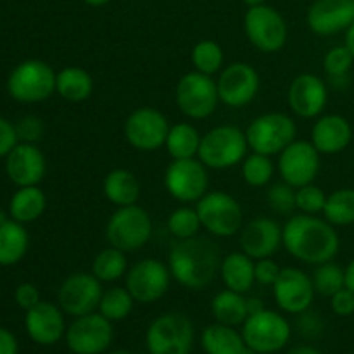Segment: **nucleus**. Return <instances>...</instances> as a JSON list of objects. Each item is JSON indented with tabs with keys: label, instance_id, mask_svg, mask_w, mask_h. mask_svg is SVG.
Masks as SVG:
<instances>
[{
	"label": "nucleus",
	"instance_id": "52",
	"mask_svg": "<svg viewBox=\"0 0 354 354\" xmlns=\"http://www.w3.org/2000/svg\"><path fill=\"white\" fill-rule=\"evenodd\" d=\"M344 272H346V287H349V289L354 292V259L348 266H346Z\"/></svg>",
	"mask_w": 354,
	"mask_h": 354
},
{
	"label": "nucleus",
	"instance_id": "15",
	"mask_svg": "<svg viewBox=\"0 0 354 354\" xmlns=\"http://www.w3.org/2000/svg\"><path fill=\"white\" fill-rule=\"evenodd\" d=\"M124 137L133 149L154 152L165 147L168 138V118L156 107H138L124 121Z\"/></svg>",
	"mask_w": 354,
	"mask_h": 354
},
{
	"label": "nucleus",
	"instance_id": "24",
	"mask_svg": "<svg viewBox=\"0 0 354 354\" xmlns=\"http://www.w3.org/2000/svg\"><path fill=\"white\" fill-rule=\"evenodd\" d=\"M47 171V161L35 144L19 142L6 156V173L17 187L38 185Z\"/></svg>",
	"mask_w": 354,
	"mask_h": 354
},
{
	"label": "nucleus",
	"instance_id": "55",
	"mask_svg": "<svg viewBox=\"0 0 354 354\" xmlns=\"http://www.w3.org/2000/svg\"><path fill=\"white\" fill-rule=\"evenodd\" d=\"M83 2L90 7H104V6H107L111 0H83Z\"/></svg>",
	"mask_w": 354,
	"mask_h": 354
},
{
	"label": "nucleus",
	"instance_id": "27",
	"mask_svg": "<svg viewBox=\"0 0 354 354\" xmlns=\"http://www.w3.org/2000/svg\"><path fill=\"white\" fill-rule=\"evenodd\" d=\"M140 182L133 171L124 168L113 169L104 176L102 192L116 207L133 206L140 199Z\"/></svg>",
	"mask_w": 354,
	"mask_h": 354
},
{
	"label": "nucleus",
	"instance_id": "9",
	"mask_svg": "<svg viewBox=\"0 0 354 354\" xmlns=\"http://www.w3.org/2000/svg\"><path fill=\"white\" fill-rule=\"evenodd\" d=\"M175 100L182 114L189 120H206L220 104L216 80L199 71H189L178 80Z\"/></svg>",
	"mask_w": 354,
	"mask_h": 354
},
{
	"label": "nucleus",
	"instance_id": "40",
	"mask_svg": "<svg viewBox=\"0 0 354 354\" xmlns=\"http://www.w3.org/2000/svg\"><path fill=\"white\" fill-rule=\"evenodd\" d=\"M166 225H168V232L176 241L196 237V235H199L201 228H203L197 209L190 206L176 207L168 216V223Z\"/></svg>",
	"mask_w": 354,
	"mask_h": 354
},
{
	"label": "nucleus",
	"instance_id": "31",
	"mask_svg": "<svg viewBox=\"0 0 354 354\" xmlns=\"http://www.w3.org/2000/svg\"><path fill=\"white\" fill-rule=\"evenodd\" d=\"M55 93L68 102H83L93 93V78L78 66H66L57 73Z\"/></svg>",
	"mask_w": 354,
	"mask_h": 354
},
{
	"label": "nucleus",
	"instance_id": "2",
	"mask_svg": "<svg viewBox=\"0 0 354 354\" xmlns=\"http://www.w3.org/2000/svg\"><path fill=\"white\" fill-rule=\"evenodd\" d=\"M220 251L216 244L206 237L178 241L168 256L171 277L189 290H203L213 283L220 273Z\"/></svg>",
	"mask_w": 354,
	"mask_h": 354
},
{
	"label": "nucleus",
	"instance_id": "25",
	"mask_svg": "<svg viewBox=\"0 0 354 354\" xmlns=\"http://www.w3.org/2000/svg\"><path fill=\"white\" fill-rule=\"evenodd\" d=\"M353 140V127L341 114H325L311 128V144L320 154L334 156L346 151Z\"/></svg>",
	"mask_w": 354,
	"mask_h": 354
},
{
	"label": "nucleus",
	"instance_id": "28",
	"mask_svg": "<svg viewBox=\"0 0 354 354\" xmlns=\"http://www.w3.org/2000/svg\"><path fill=\"white\" fill-rule=\"evenodd\" d=\"M201 346L206 354H242L248 348L241 332L223 324H211L201 334Z\"/></svg>",
	"mask_w": 354,
	"mask_h": 354
},
{
	"label": "nucleus",
	"instance_id": "58",
	"mask_svg": "<svg viewBox=\"0 0 354 354\" xmlns=\"http://www.w3.org/2000/svg\"><path fill=\"white\" fill-rule=\"evenodd\" d=\"M3 221H7L6 213H2V211H0V223H3Z\"/></svg>",
	"mask_w": 354,
	"mask_h": 354
},
{
	"label": "nucleus",
	"instance_id": "30",
	"mask_svg": "<svg viewBox=\"0 0 354 354\" xmlns=\"http://www.w3.org/2000/svg\"><path fill=\"white\" fill-rule=\"evenodd\" d=\"M30 237L23 223L7 220L0 223V266L17 265L26 256Z\"/></svg>",
	"mask_w": 354,
	"mask_h": 354
},
{
	"label": "nucleus",
	"instance_id": "22",
	"mask_svg": "<svg viewBox=\"0 0 354 354\" xmlns=\"http://www.w3.org/2000/svg\"><path fill=\"white\" fill-rule=\"evenodd\" d=\"M354 21V0H315L308 9L306 23L318 37L346 31Z\"/></svg>",
	"mask_w": 354,
	"mask_h": 354
},
{
	"label": "nucleus",
	"instance_id": "35",
	"mask_svg": "<svg viewBox=\"0 0 354 354\" xmlns=\"http://www.w3.org/2000/svg\"><path fill=\"white\" fill-rule=\"evenodd\" d=\"M324 218L334 227H349L354 223V189H337L327 196Z\"/></svg>",
	"mask_w": 354,
	"mask_h": 354
},
{
	"label": "nucleus",
	"instance_id": "50",
	"mask_svg": "<svg viewBox=\"0 0 354 354\" xmlns=\"http://www.w3.org/2000/svg\"><path fill=\"white\" fill-rule=\"evenodd\" d=\"M19 348H17V341L14 337L12 332L7 328L0 327V354H17Z\"/></svg>",
	"mask_w": 354,
	"mask_h": 354
},
{
	"label": "nucleus",
	"instance_id": "5",
	"mask_svg": "<svg viewBox=\"0 0 354 354\" xmlns=\"http://www.w3.org/2000/svg\"><path fill=\"white\" fill-rule=\"evenodd\" d=\"M194 346V325L178 311L159 315L145 332L149 354H190Z\"/></svg>",
	"mask_w": 354,
	"mask_h": 354
},
{
	"label": "nucleus",
	"instance_id": "36",
	"mask_svg": "<svg viewBox=\"0 0 354 354\" xmlns=\"http://www.w3.org/2000/svg\"><path fill=\"white\" fill-rule=\"evenodd\" d=\"M133 306L135 299L130 294V290L127 287L114 286L104 290L102 297H100L99 310L97 311L114 324V322H121L130 317V313L133 311Z\"/></svg>",
	"mask_w": 354,
	"mask_h": 354
},
{
	"label": "nucleus",
	"instance_id": "26",
	"mask_svg": "<svg viewBox=\"0 0 354 354\" xmlns=\"http://www.w3.org/2000/svg\"><path fill=\"white\" fill-rule=\"evenodd\" d=\"M254 266V259L249 258L242 251L230 252L225 258H221L220 277L225 287L234 290V292L248 294L256 283Z\"/></svg>",
	"mask_w": 354,
	"mask_h": 354
},
{
	"label": "nucleus",
	"instance_id": "47",
	"mask_svg": "<svg viewBox=\"0 0 354 354\" xmlns=\"http://www.w3.org/2000/svg\"><path fill=\"white\" fill-rule=\"evenodd\" d=\"M330 308L337 317H351L354 315V292L344 287L330 297Z\"/></svg>",
	"mask_w": 354,
	"mask_h": 354
},
{
	"label": "nucleus",
	"instance_id": "23",
	"mask_svg": "<svg viewBox=\"0 0 354 354\" xmlns=\"http://www.w3.org/2000/svg\"><path fill=\"white\" fill-rule=\"evenodd\" d=\"M64 311L61 306L40 301L37 306L26 311L24 328L33 342L38 346H54L66 335Z\"/></svg>",
	"mask_w": 354,
	"mask_h": 354
},
{
	"label": "nucleus",
	"instance_id": "49",
	"mask_svg": "<svg viewBox=\"0 0 354 354\" xmlns=\"http://www.w3.org/2000/svg\"><path fill=\"white\" fill-rule=\"evenodd\" d=\"M297 317H299L297 327H299L301 334H304L306 337H315V335L320 334L322 320L317 317V313H310V310H308L304 313L297 315Z\"/></svg>",
	"mask_w": 354,
	"mask_h": 354
},
{
	"label": "nucleus",
	"instance_id": "48",
	"mask_svg": "<svg viewBox=\"0 0 354 354\" xmlns=\"http://www.w3.org/2000/svg\"><path fill=\"white\" fill-rule=\"evenodd\" d=\"M19 144L16 127L9 120L0 116V158H6L16 145Z\"/></svg>",
	"mask_w": 354,
	"mask_h": 354
},
{
	"label": "nucleus",
	"instance_id": "17",
	"mask_svg": "<svg viewBox=\"0 0 354 354\" xmlns=\"http://www.w3.org/2000/svg\"><path fill=\"white\" fill-rule=\"evenodd\" d=\"M216 85L221 104L232 109H242L256 99L261 80L254 66L239 61L221 69Z\"/></svg>",
	"mask_w": 354,
	"mask_h": 354
},
{
	"label": "nucleus",
	"instance_id": "11",
	"mask_svg": "<svg viewBox=\"0 0 354 354\" xmlns=\"http://www.w3.org/2000/svg\"><path fill=\"white\" fill-rule=\"evenodd\" d=\"M196 209L203 228H206L214 237H234L242 230L244 213L239 201L230 194L221 190L206 192V196L196 203Z\"/></svg>",
	"mask_w": 354,
	"mask_h": 354
},
{
	"label": "nucleus",
	"instance_id": "12",
	"mask_svg": "<svg viewBox=\"0 0 354 354\" xmlns=\"http://www.w3.org/2000/svg\"><path fill=\"white\" fill-rule=\"evenodd\" d=\"M114 339L113 322L95 311L75 318L66 328L64 341L73 354H104Z\"/></svg>",
	"mask_w": 354,
	"mask_h": 354
},
{
	"label": "nucleus",
	"instance_id": "19",
	"mask_svg": "<svg viewBox=\"0 0 354 354\" xmlns=\"http://www.w3.org/2000/svg\"><path fill=\"white\" fill-rule=\"evenodd\" d=\"M272 287L279 308L289 315H301L310 310L317 294L311 277L294 266L280 270L279 279Z\"/></svg>",
	"mask_w": 354,
	"mask_h": 354
},
{
	"label": "nucleus",
	"instance_id": "42",
	"mask_svg": "<svg viewBox=\"0 0 354 354\" xmlns=\"http://www.w3.org/2000/svg\"><path fill=\"white\" fill-rule=\"evenodd\" d=\"M325 203H327V194L315 183L296 189V209L304 214H320L324 213Z\"/></svg>",
	"mask_w": 354,
	"mask_h": 354
},
{
	"label": "nucleus",
	"instance_id": "43",
	"mask_svg": "<svg viewBox=\"0 0 354 354\" xmlns=\"http://www.w3.org/2000/svg\"><path fill=\"white\" fill-rule=\"evenodd\" d=\"M266 199H268L270 207L280 214H289L296 209V189L286 182L270 187Z\"/></svg>",
	"mask_w": 354,
	"mask_h": 354
},
{
	"label": "nucleus",
	"instance_id": "20",
	"mask_svg": "<svg viewBox=\"0 0 354 354\" xmlns=\"http://www.w3.org/2000/svg\"><path fill=\"white\" fill-rule=\"evenodd\" d=\"M287 102L296 116L304 120L318 118L328 102L327 83L313 73H301L290 82Z\"/></svg>",
	"mask_w": 354,
	"mask_h": 354
},
{
	"label": "nucleus",
	"instance_id": "41",
	"mask_svg": "<svg viewBox=\"0 0 354 354\" xmlns=\"http://www.w3.org/2000/svg\"><path fill=\"white\" fill-rule=\"evenodd\" d=\"M353 64H354V55L346 45L332 47L324 57L325 75L330 78L332 83H337L339 80L348 78Z\"/></svg>",
	"mask_w": 354,
	"mask_h": 354
},
{
	"label": "nucleus",
	"instance_id": "4",
	"mask_svg": "<svg viewBox=\"0 0 354 354\" xmlns=\"http://www.w3.org/2000/svg\"><path fill=\"white\" fill-rule=\"evenodd\" d=\"M57 73L40 59H28L17 64L7 78V92L23 104L44 102L55 93Z\"/></svg>",
	"mask_w": 354,
	"mask_h": 354
},
{
	"label": "nucleus",
	"instance_id": "6",
	"mask_svg": "<svg viewBox=\"0 0 354 354\" xmlns=\"http://www.w3.org/2000/svg\"><path fill=\"white\" fill-rule=\"evenodd\" d=\"M151 214L137 204L118 207L106 225V239L109 245L123 252L138 251L151 241Z\"/></svg>",
	"mask_w": 354,
	"mask_h": 354
},
{
	"label": "nucleus",
	"instance_id": "7",
	"mask_svg": "<svg viewBox=\"0 0 354 354\" xmlns=\"http://www.w3.org/2000/svg\"><path fill=\"white\" fill-rule=\"evenodd\" d=\"M241 334L245 346L254 353L273 354L289 344L290 325L283 315L265 308L245 318Z\"/></svg>",
	"mask_w": 354,
	"mask_h": 354
},
{
	"label": "nucleus",
	"instance_id": "39",
	"mask_svg": "<svg viewBox=\"0 0 354 354\" xmlns=\"http://www.w3.org/2000/svg\"><path fill=\"white\" fill-rule=\"evenodd\" d=\"M311 280H313L317 294L332 297L335 292H339V290L346 287V272L341 266L335 265V263L327 261L317 265L313 275H311Z\"/></svg>",
	"mask_w": 354,
	"mask_h": 354
},
{
	"label": "nucleus",
	"instance_id": "54",
	"mask_svg": "<svg viewBox=\"0 0 354 354\" xmlns=\"http://www.w3.org/2000/svg\"><path fill=\"white\" fill-rule=\"evenodd\" d=\"M287 354H322L318 349L311 348V346H299V348H294L292 351H289Z\"/></svg>",
	"mask_w": 354,
	"mask_h": 354
},
{
	"label": "nucleus",
	"instance_id": "21",
	"mask_svg": "<svg viewBox=\"0 0 354 354\" xmlns=\"http://www.w3.org/2000/svg\"><path fill=\"white\" fill-rule=\"evenodd\" d=\"M283 245L282 227L268 216L252 218L241 230V251L252 259L272 258Z\"/></svg>",
	"mask_w": 354,
	"mask_h": 354
},
{
	"label": "nucleus",
	"instance_id": "51",
	"mask_svg": "<svg viewBox=\"0 0 354 354\" xmlns=\"http://www.w3.org/2000/svg\"><path fill=\"white\" fill-rule=\"evenodd\" d=\"M261 310H265V304H263L261 299H258V297H248V313L249 315L259 313Z\"/></svg>",
	"mask_w": 354,
	"mask_h": 354
},
{
	"label": "nucleus",
	"instance_id": "8",
	"mask_svg": "<svg viewBox=\"0 0 354 354\" xmlns=\"http://www.w3.org/2000/svg\"><path fill=\"white\" fill-rule=\"evenodd\" d=\"M297 127L286 113H266L254 118L245 130L251 152L279 156L287 145L296 140Z\"/></svg>",
	"mask_w": 354,
	"mask_h": 354
},
{
	"label": "nucleus",
	"instance_id": "56",
	"mask_svg": "<svg viewBox=\"0 0 354 354\" xmlns=\"http://www.w3.org/2000/svg\"><path fill=\"white\" fill-rule=\"evenodd\" d=\"M242 2H244L248 7H254V6H261V3H265L266 0H242Z\"/></svg>",
	"mask_w": 354,
	"mask_h": 354
},
{
	"label": "nucleus",
	"instance_id": "44",
	"mask_svg": "<svg viewBox=\"0 0 354 354\" xmlns=\"http://www.w3.org/2000/svg\"><path fill=\"white\" fill-rule=\"evenodd\" d=\"M17 140L26 142V144H37L44 135V123L37 116H24L16 124Z\"/></svg>",
	"mask_w": 354,
	"mask_h": 354
},
{
	"label": "nucleus",
	"instance_id": "16",
	"mask_svg": "<svg viewBox=\"0 0 354 354\" xmlns=\"http://www.w3.org/2000/svg\"><path fill=\"white\" fill-rule=\"evenodd\" d=\"M102 292V282L92 272H75L59 287L57 301L68 317L78 318L99 310Z\"/></svg>",
	"mask_w": 354,
	"mask_h": 354
},
{
	"label": "nucleus",
	"instance_id": "57",
	"mask_svg": "<svg viewBox=\"0 0 354 354\" xmlns=\"http://www.w3.org/2000/svg\"><path fill=\"white\" fill-rule=\"evenodd\" d=\"M107 354H133L131 351H127V349H118V351H111Z\"/></svg>",
	"mask_w": 354,
	"mask_h": 354
},
{
	"label": "nucleus",
	"instance_id": "38",
	"mask_svg": "<svg viewBox=\"0 0 354 354\" xmlns=\"http://www.w3.org/2000/svg\"><path fill=\"white\" fill-rule=\"evenodd\" d=\"M241 169L244 182L254 189L268 185L275 175V165H273L272 158L258 154V152H251V154L245 156L244 161L241 162Z\"/></svg>",
	"mask_w": 354,
	"mask_h": 354
},
{
	"label": "nucleus",
	"instance_id": "18",
	"mask_svg": "<svg viewBox=\"0 0 354 354\" xmlns=\"http://www.w3.org/2000/svg\"><path fill=\"white\" fill-rule=\"evenodd\" d=\"M282 182L289 183L294 189L313 183L320 171V152L311 140H294L279 154L277 162Z\"/></svg>",
	"mask_w": 354,
	"mask_h": 354
},
{
	"label": "nucleus",
	"instance_id": "46",
	"mask_svg": "<svg viewBox=\"0 0 354 354\" xmlns=\"http://www.w3.org/2000/svg\"><path fill=\"white\" fill-rule=\"evenodd\" d=\"M280 270L282 268L272 258L258 259L254 266L256 282L261 283V286H273L277 282V279H279Z\"/></svg>",
	"mask_w": 354,
	"mask_h": 354
},
{
	"label": "nucleus",
	"instance_id": "10",
	"mask_svg": "<svg viewBox=\"0 0 354 354\" xmlns=\"http://www.w3.org/2000/svg\"><path fill=\"white\" fill-rule=\"evenodd\" d=\"M244 31L252 47L263 54L282 50L289 38V28L283 16L266 3L249 7L244 16Z\"/></svg>",
	"mask_w": 354,
	"mask_h": 354
},
{
	"label": "nucleus",
	"instance_id": "45",
	"mask_svg": "<svg viewBox=\"0 0 354 354\" xmlns=\"http://www.w3.org/2000/svg\"><path fill=\"white\" fill-rule=\"evenodd\" d=\"M14 299H16V304L19 308H23L24 311L31 310L33 306H37L40 303V290L37 289L35 283L24 282L19 283L14 290Z\"/></svg>",
	"mask_w": 354,
	"mask_h": 354
},
{
	"label": "nucleus",
	"instance_id": "3",
	"mask_svg": "<svg viewBox=\"0 0 354 354\" xmlns=\"http://www.w3.org/2000/svg\"><path fill=\"white\" fill-rule=\"evenodd\" d=\"M248 151L245 131L234 124H220L203 135L197 158L207 169H228L241 165Z\"/></svg>",
	"mask_w": 354,
	"mask_h": 354
},
{
	"label": "nucleus",
	"instance_id": "32",
	"mask_svg": "<svg viewBox=\"0 0 354 354\" xmlns=\"http://www.w3.org/2000/svg\"><path fill=\"white\" fill-rule=\"evenodd\" d=\"M211 313L218 324L239 327L249 317L248 299L244 297V294L234 292L230 289L220 290L211 301Z\"/></svg>",
	"mask_w": 354,
	"mask_h": 354
},
{
	"label": "nucleus",
	"instance_id": "1",
	"mask_svg": "<svg viewBox=\"0 0 354 354\" xmlns=\"http://www.w3.org/2000/svg\"><path fill=\"white\" fill-rule=\"evenodd\" d=\"M283 248L292 258L306 265L332 261L341 248L335 227L318 214H294L282 227Z\"/></svg>",
	"mask_w": 354,
	"mask_h": 354
},
{
	"label": "nucleus",
	"instance_id": "53",
	"mask_svg": "<svg viewBox=\"0 0 354 354\" xmlns=\"http://www.w3.org/2000/svg\"><path fill=\"white\" fill-rule=\"evenodd\" d=\"M344 45L349 48V50H351V54L354 55V21H353L351 26H349L348 30H346V41H344Z\"/></svg>",
	"mask_w": 354,
	"mask_h": 354
},
{
	"label": "nucleus",
	"instance_id": "29",
	"mask_svg": "<svg viewBox=\"0 0 354 354\" xmlns=\"http://www.w3.org/2000/svg\"><path fill=\"white\" fill-rule=\"evenodd\" d=\"M47 207V196L38 185L19 187L9 203V214L19 223H33Z\"/></svg>",
	"mask_w": 354,
	"mask_h": 354
},
{
	"label": "nucleus",
	"instance_id": "13",
	"mask_svg": "<svg viewBox=\"0 0 354 354\" xmlns=\"http://www.w3.org/2000/svg\"><path fill=\"white\" fill-rule=\"evenodd\" d=\"M165 187L178 203H197L209 187L207 168L199 158L173 159L165 171Z\"/></svg>",
	"mask_w": 354,
	"mask_h": 354
},
{
	"label": "nucleus",
	"instance_id": "14",
	"mask_svg": "<svg viewBox=\"0 0 354 354\" xmlns=\"http://www.w3.org/2000/svg\"><path fill=\"white\" fill-rule=\"evenodd\" d=\"M171 282L168 265L154 258H145L135 263L124 275V287L130 290L135 303L152 304L165 297Z\"/></svg>",
	"mask_w": 354,
	"mask_h": 354
},
{
	"label": "nucleus",
	"instance_id": "37",
	"mask_svg": "<svg viewBox=\"0 0 354 354\" xmlns=\"http://www.w3.org/2000/svg\"><path fill=\"white\" fill-rule=\"evenodd\" d=\"M190 59H192V64L196 68V71L213 76L223 69L225 54L223 48H221V45L218 41L201 40L194 45Z\"/></svg>",
	"mask_w": 354,
	"mask_h": 354
},
{
	"label": "nucleus",
	"instance_id": "33",
	"mask_svg": "<svg viewBox=\"0 0 354 354\" xmlns=\"http://www.w3.org/2000/svg\"><path fill=\"white\" fill-rule=\"evenodd\" d=\"M201 138L203 135L199 133V130L192 123L183 121L169 127L165 147L171 159H192L197 158Z\"/></svg>",
	"mask_w": 354,
	"mask_h": 354
},
{
	"label": "nucleus",
	"instance_id": "34",
	"mask_svg": "<svg viewBox=\"0 0 354 354\" xmlns=\"http://www.w3.org/2000/svg\"><path fill=\"white\" fill-rule=\"evenodd\" d=\"M90 272L100 280V282H116V280L123 279L128 272V261L127 252L121 249L109 248L102 249L99 254L93 258L92 270Z\"/></svg>",
	"mask_w": 354,
	"mask_h": 354
}]
</instances>
